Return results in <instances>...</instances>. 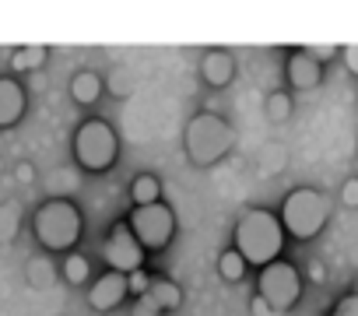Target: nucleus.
<instances>
[{
	"mask_svg": "<svg viewBox=\"0 0 358 316\" xmlns=\"http://www.w3.org/2000/svg\"><path fill=\"white\" fill-rule=\"evenodd\" d=\"M285 225H281V215L267 211V208H250L243 211V218L236 222L232 229V243L236 250L243 253V260L250 267H267L274 260H281V250H285Z\"/></svg>",
	"mask_w": 358,
	"mask_h": 316,
	"instance_id": "f257e3e1",
	"label": "nucleus"
},
{
	"mask_svg": "<svg viewBox=\"0 0 358 316\" xmlns=\"http://www.w3.org/2000/svg\"><path fill=\"white\" fill-rule=\"evenodd\" d=\"M81 229H85L81 211L67 197H50L32 215V232H36L39 246L50 250V253H74V243L81 239Z\"/></svg>",
	"mask_w": 358,
	"mask_h": 316,
	"instance_id": "f03ea898",
	"label": "nucleus"
},
{
	"mask_svg": "<svg viewBox=\"0 0 358 316\" xmlns=\"http://www.w3.org/2000/svg\"><path fill=\"white\" fill-rule=\"evenodd\" d=\"M232 144H236V130L218 113H197V116H190V123L183 130L187 158L197 169H211L215 162H222V158L232 151Z\"/></svg>",
	"mask_w": 358,
	"mask_h": 316,
	"instance_id": "7ed1b4c3",
	"label": "nucleus"
},
{
	"mask_svg": "<svg viewBox=\"0 0 358 316\" xmlns=\"http://www.w3.org/2000/svg\"><path fill=\"white\" fill-rule=\"evenodd\" d=\"M327 222H330V201H327L320 190H313V187L292 190V194L285 197V204H281V225H285V232H288L292 239H299V243L316 239V236L327 229Z\"/></svg>",
	"mask_w": 358,
	"mask_h": 316,
	"instance_id": "20e7f679",
	"label": "nucleus"
},
{
	"mask_svg": "<svg viewBox=\"0 0 358 316\" xmlns=\"http://www.w3.org/2000/svg\"><path fill=\"white\" fill-rule=\"evenodd\" d=\"M116 158H120V137L109 120L92 116L74 130V162L85 173H106L116 166Z\"/></svg>",
	"mask_w": 358,
	"mask_h": 316,
	"instance_id": "39448f33",
	"label": "nucleus"
},
{
	"mask_svg": "<svg viewBox=\"0 0 358 316\" xmlns=\"http://www.w3.org/2000/svg\"><path fill=\"white\" fill-rule=\"evenodd\" d=\"M299 295H302V274H299L295 264L274 260V264L260 267V274H257V299H260L271 313H288V309H295Z\"/></svg>",
	"mask_w": 358,
	"mask_h": 316,
	"instance_id": "423d86ee",
	"label": "nucleus"
},
{
	"mask_svg": "<svg viewBox=\"0 0 358 316\" xmlns=\"http://www.w3.org/2000/svg\"><path fill=\"white\" fill-rule=\"evenodd\" d=\"M127 225L141 239L144 250H165L172 243V236H176V215H172V208L165 201L148 204V208H134Z\"/></svg>",
	"mask_w": 358,
	"mask_h": 316,
	"instance_id": "0eeeda50",
	"label": "nucleus"
},
{
	"mask_svg": "<svg viewBox=\"0 0 358 316\" xmlns=\"http://www.w3.org/2000/svg\"><path fill=\"white\" fill-rule=\"evenodd\" d=\"M144 253H148V250L141 246V239L130 232L127 222L113 225V232H109V239H106V246H102V257H106L109 271H116V274H134V271H141V267H144Z\"/></svg>",
	"mask_w": 358,
	"mask_h": 316,
	"instance_id": "6e6552de",
	"label": "nucleus"
},
{
	"mask_svg": "<svg viewBox=\"0 0 358 316\" xmlns=\"http://www.w3.org/2000/svg\"><path fill=\"white\" fill-rule=\"evenodd\" d=\"M130 295V285H127V274H116V271H106L102 278L92 281L88 288V306L95 313H113L123 306V299Z\"/></svg>",
	"mask_w": 358,
	"mask_h": 316,
	"instance_id": "1a4fd4ad",
	"label": "nucleus"
},
{
	"mask_svg": "<svg viewBox=\"0 0 358 316\" xmlns=\"http://www.w3.org/2000/svg\"><path fill=\"white\" fill-rule=\"evenodd\" d=\"M285 74H288V85H292V88L313 92V88L323 81V64H320L309 50H295V53H288V60H285Z\"/></svg>",
	"mask_w": 358,
	"mask_h": 316,
	"instance_id": "9d476101",
	"label": "nucleus"
},
{
	"mask_svg": "<svg viewBox=\"0 0 358 316\" xmlns=\"http://www.w3.org/2000/svg\"><path fill=\"white\" fill-rule=\"evenodd\" d=\"M201 74L211 88H229L236 78V57L229 50H208L201 57Z\"/></svg>",
	"mask_w": 358,
	"mask_h": 316,
	"instance_id": "9b49d317",
	"label": "nucleus"
},
{
	"mask_svg": "<svg viewBox=\"0 0 358 316\" xmlns=\"http://www.w3.org/2000/svg\"><path fill=\"white\" fill-rule=\"evenodd\" d=\"M25 88L15 78H0V127H15L25 116Z\"/></svg>",
	"mask_w": 358,
	"mask_h": 316,
	"instance_id": "f8f14e48",
	"label": "nucleus"
},
{
	"mask_svg": "<svg viewBox=\"0 0 358 316\" xmlns=\"http://www.w3.org/2000/svg\"><path fill=\"white\" fill-rule=\"evenodd\" d=\"M141 302H148L151 309H158L165 316V313H176L179 306H183V288H179L176 281H169V278H155Z\"/></svg>",
	"mask_w": 358,
	"mask_h": 316,
	"instance_id": "ddd939ff",
	"label": "nucleus"
},
{
	"mask_svg": "<svg viewBox=\"0 0 358 316\" xmlns=\"http://www.w3.org/2000/svg\"><path fill=\"white\" fill-rule=\"evenodd\" d=\"M102 78L95 74V71H78L74 78H71V99L78 102V106H95L99 102V95H102Z\"/></svg>",
	"mask_w": 358,
	"mask_h": 316,
	"instance_id": "4468645a",
	"label": "nucleus"
},
{
	"mask_svg": "<svg viewBox=\"0 0 358 316\" xmlns=\"http://www.w3.org/2000/svg\"><path fill=\"white\" fill-rule=\"evenodd\" d=\"M130 197H134V208L158 204V201H162V180H158V176H151V173L134 176V183H130Z\"/></svg>",
	"mask_w": 358,
	"mask_h": 316,
	"instance_id": "2eb2a0df",
	"label": "nucleus"
},
{
	"mask_svg": "<svg viewBox=\"0 0 358 316\" xmlns=\"http://www.w3.org/2000/svg\"><path fill=\"white\" fill-rule=\"evenodd\" d=\"M46 57H50V50L46 46H22L15 57H11V71L15 74H29V71H39L43 64H46Z\"/></svg>",
	"mask_w": 358,
	"mask_h": 316,
	"instance_id": "dca6fc26",
	"label": "nucleus"
},
{
	"mask_svg": "<svg viewBox=\"0 0 358 316\" xmlns=\"http://www.w3.org/2000/svg\"><path fill=\"white\" fill-rule=\"evenodd\" d=\"M60 271H64V281H67V285H85V281L92 278V264H88L85 253H67Z\"/></svg>",
	"mask_w": 358,
	"mask_h": 316,
	"instance_id": "f3484780",
	"label": "nucleus"
},
{
	"mask_svg": "<svg viewBox=\"0 0 358 316\" xmlns=\"http://www.w3.org/2000/svg\"><path fill=\"white\" fill-rule=\"evenodd\" d=\"M246 260H243V253L232 246V250H225L222 257H218V274L225 278V281H243V274H246Z\"/></svg>",
	"mask_w": 358,
	"mask_h": 316,
	"instance_id": "a211bd4d",
	"label": "nucleus"
},
{
	"mask_svg": "<svg viewBox=\"0 0 358 316\" xmlns=\"http://www.w3.org/2000/svg\"><path fill=\"white\" fill-rule=\"evenodd\" d=\"M292 116V99H288V92H271L267 95V120L271 123H285Z\"/></svg>",
	"mask_w": 358,
	"mask_h": 316,
	"instance_id": "6ab92c4d",
	"label": "nucleus"
},
{
	"mask_svg": "<svg viewBox=\"0 0 358 316\" xmlns=\"http://www.w3.org/2000/svg\"><path fill=\"white\" fill-rule=\"evenodd\" d=\"M15 232H18V208L4 204L0 208V239H11Z\"/></svg>",
	"mask_w": 358,
	"mask_h": 316,
	"instance_id": "aec40b11",
	"label": "nucleus"
},
{
	"mask_svg": "<svg viewBox=\"0 0 358 316\" xmlns=\"http://www.w3.org/2000/svg\"><path fill=\"white\" fill-rule=\"evenodd\" d=\"M151 281H155V278H148V271H134V274H127V285H130V295H137V299H144V295H148V288H151Z\"/></svg>",
	"mask_w": 358,
	"mask_h": 316,
	"instance_id": "412c9836",
	"label": "nucleus"
},
{
	"mask_svg": "<svg viewBox=\"0 0 358 316\" xmlns=\"http://www.w3.org/2000/svg\"><path fill=\"white\" fill-rule=\"evenodd\" d=\"M46 271H53L46 260H32V264H29V281H32V285H50L53 274H46Z\"/></svg>",
	"mask_w": 358,
	"mask_h": 316,
	"instance_id": "4be33fe9",
	"label": "nucleus"
},
{
	"mask_svg": "<svg viewBox=\"0 0 358 316\" xmlns=\"http://www.w3.org/2000/svg\"><path fill=\"white\" fill-rule=\"evenodd\" d=\"M330 316H358V292H348V295L334 306Z\"/></svg>",
	"mask_w": 358,
	"mask_h": 316,
	"instance_id": "5701e85b",
	"label": "nucleus"
},
{
	"mask_svg": "<svg viewBox=\"0 0 358 316\" xmlns=\"http://www.w3.org/2000/svg\"><path fill=\"white\" fill-rule=\"evenodd\" d=\"M341 204L344 208H358V180H348L341 187Z\"/></svg>",
	"mask_w": 358,
	"mask_h": 316,
	"instance_id": "b1692460",
	"label": "nucleus"
},
{
	"mask_svg": "<svg viewBox=\"0 0 358 316\" xmlns=\"http://www.w3.org/2000/svg\"><path fill=\"white\" fill-rule=\"evenodd\" d=\"M306 278H309L313 285H323V281H327V267H323V260H309V264H306Z\"/></svg>",
	"mask_w": 358,
	"mask_h": 316,
	"instance_id": "393cba45",
	"label": "nucleus"
},
{
	"mask_svg": "<svg viewBox=\"0 0 358 316\" xmlns=\"http://www.w3.org/2000/svg\"><path fill=\"white\" fill-rule=\"evenodd\" d=\"M341 57H344V67H348V71H351V74L358 78V43L344 46V53H341Z\"/></svg>",
	"mask_w": 358,
	"mask_h": 316,
	"instance_id": "a878e982",
	"label": "nucleus"
},
{
	"mask_svg": "<svg viewBox=\"0 0 358 316\" xmlns=\"http://www.w3.org/2000/svg\"><path fill=\"white\" fill-rule=\"evenodd\" d=\"M306 50H309V53H313L320 64H323V60H330V57L337 53V50H334V46H327V43H316V46H306Z\"/></svg>",
	"mask_w": 358,
	"mask_h": 316,
	"instance_id": "bb28decb",
	"label": "nucleus"
},
{
	"mask_svg": "<svg viewBox=\"0 0 358 316\" xmlns=\"http://www.w3.org/2000/svg\"><path fill=\"white\" fill-rule=\"evenodd\" d=\"M18 180H22V183H32V180H36V169H32L29 162H22V166H18Z\"/></svg>",
	"mask_w": 358,
	"mask_h": 316,
	"instance_id": "cd10ccee",
	"label": "nucleus"
},
{
	"mask_svg": "<svg viewBox=\"0 0 358 316\" xmlns=\"http://www.w3.org/2000/svg\"><path fill=\"white\" fill-rule=\"evenodd\" d=\"M134 316H162V313H158V309H151L148 302H141V299H137V309H134Z\"/></svg>",
	"mask_w": 358,
	"mask_h": 316,
	"instance_id": "c85d7f7f",
	"label": "nucleus"
},
{
	"mask_svg": "<svg viewBox=\"0 0 358 316\" xmlns=\"http://www.w3.org/2000/svg\"><path fill=\"white\" fill-rule=\"evenodd\" d=\"M0 169H4V162H0Z\"/></svg>",
	"mask_w": 358,
	"mask_h": 316,
	"instance_id": "c756f323",
	"label": "nucleus"
}]
</instances>
